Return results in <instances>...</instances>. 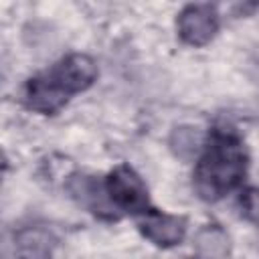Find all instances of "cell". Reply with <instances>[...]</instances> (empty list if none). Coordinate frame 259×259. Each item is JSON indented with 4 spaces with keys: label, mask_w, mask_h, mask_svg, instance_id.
<instances>
[{
    "label": "cell",
    "mask_w": 259,
    "mask_h": 259,
    "mask_svg": "<svg viewBox=\"0 0 259 259\" xmlns=\"http://www.w3.org/2000/svg\"><path fill=\"white\" fill-rule=\"evenodd\" d=\"M97 79V63L83 53H73L30 77L22 89V101L28 109L53 115L57 113L75 93H81L93 85Z\"/></svg>",
    "instance_id": "cell-1"
},
{
    "label": "cell",
    "mask_w": 259,
    "mask_h": 259,
    "mask_svg": "<svg viewBox=\"0 0 259 259\" xmlns=\"http://www.w3.org/2000/svg\"><path fill=\"white\" fill-rule=\"evenodd\" d=\"M249 156L241 138L233 132L214 130L194 170V190L206 202L221 200L235 190L247 174Z\"/></svg>",
    "instance_id": "cell-2"
},
{
    "label": "cell",
    "mask_w": 259,
    "mask_h": 259,
    "mask_svg": "<svg viewBox=\"0 0 259 259\" xmlns=\"http://www.w3.org/2000/svg\"><path fill=\"white\" fill-rule=\"evenodd\" d=\"M105 190L109 194V200L117 208L132 214L148 212V188L130 166L119 164L117 168H113L105 180Z\"/></svg>",
    "instance_id": "cell-3"
},
{
    "label": "cell",
    "mask_w": 259,
    "mask_h": 259,
    "mask_svg": "<svg viewBox=\"0 0 259 259\" xmlns=\"http://www.w3.org/2000/svg\"><path fill=\"white\" fill-rule=\"evenodd\" d=\"M180 38L190 47H202L210 42L219 30V14L210 4H188L182 8L176 20Z\"/></svg>",
    "instance_id": "cell-4"
},
{
    "label": "cell",
    "mask_w": 259,
    "mask_h": 259,
    "mask_svg": "<svg viewBox=\"0 0 259 259\" xmlns=\"http://www.w3.org/2000/svg\"><path fill=\"white\" fill-rule=\"evenodd\" d=\"M138 227H140V233L158 247H174L186 235L184 217H174L160 210H148Z\"/></svg>",
    "instance_id": "cell-5"
},
{
    "label": "cell",
    "mask_w": 259,
    "mask_h": 259,
    "mask_svg": "<svg viewBox=\"0 0 259 259\" xmlns=\"http://www.w3.org/2000/svg\"><path fill=\"white\" fill-rule=\"evenodd\" d=\"M67 192L75 202H79L81 206L89 208L97 217L109 219V221L117 219V214L111 210L109 202L103 198L101 186L93 176H87V174H81V172L71 174L69 180H67Z\"/></svg>",
    "instance_id": "cell-6"
},
{
    "label": "cell",
    "mask_w": 259,
    "mask_h": 259,
    "mask_svg": "<svg viewBox=\"0 0 259 259\" xmlns=\"http://www.w3.org/2000/svg\"><path fill=\"white\" fill-rule=\"evenodd\" d=\"M55 245V235L45 227H24L14 235L16 259H49Z\"/></svg>",
    "instance_id": "cell-7"
},
{
    "label": "cell",
    "mask_w": 259,
    "mask_h": 259,
    "mask_svg": "<svg viewBox=\"0 0 259 259\" xmlns=\"http://www.w3.org/2000/svg\"><path fill=\"white\" fill-rule=\"evenodd\" d=\"M194 249L202 259H225L231 251V239L219 225H206L194 235Z\"/></svg>",
    "instance_id": "cell-8"
},
{
    "label": "cell",
    "mask_w": 259,
    "mask_h": 259,
    "mask_svg": "<svg viewBox=\"0 0 259 259\" xmlns=\"http://www.w3.org/2000/svg\"><path fill=\"white\" fill-rule=\"evenodd\" d=\"M200 142H202L200 132L194 125H176L168 138V146H170L172 154L184 162H190L196 156Z\"/></svg>",
    "instance_id": "cell-9"
},
{
    "label": "cell",
    "mask_w": 259,
    "mask_h": 259,
    "mask_svg": "<svg viewBox=\"0 0 259 259\" xmlns=\"http://www.w3.org/2000/svg\"><path fill=\"white\" fill-rule=\"evenodd\" d=\"M239 204H241L243 217L249 219L251 223H255V225L259 227V190L247 188V190L241 194Z\"/></svg>",
    "instance_id": "cell-10"
}]
</instances>
